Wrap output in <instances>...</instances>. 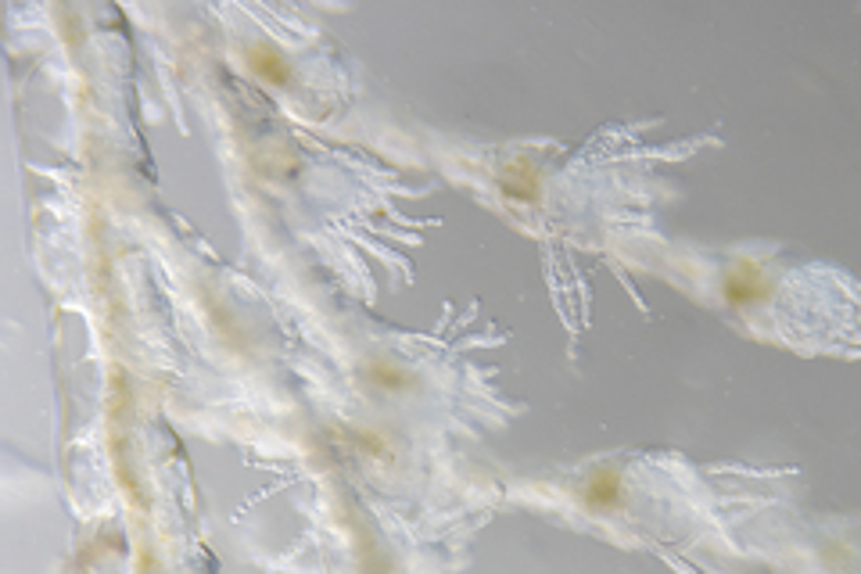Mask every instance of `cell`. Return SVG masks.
I'll return each mask as SVG.
<instances>
[{"label": "cell", "instance_id": "5", "mask_svg": "<svg viewBox=\"0 0 861 574\" xmlns=\"http://www.w3.org/2000/svg\"><path fill=\"white\" fill-rule=\"evenodd\" d=\"M362 377H367V381L373 388H381V391H406V388L413 385V373L396 367V362H388V359H373Z\"/></svg>", "mask_w": 861, "mask_h": 574}, {"label": "cell", "instance_id": "2", "mask_svg": "<svg viewBox=\"0 0 861 574\" xmlns=\"http://www.w3.org/2000/svg\"><path fill=\"white\" fill-rule=\"evenodd\" d=\"M500 191L513 205H535L542 198V176L532 158H510L500 170Z\"/></svg>", "mask_w": 861, "mask_h": 574}, {"label": "cell", "instance_id": "3", "mask_svg": "<svg viewBox=\"0 0 861 574\" xmlns=\"http://www.w3.org/2000/svg\"><path fill=\"white\" fill-rule=\"evenodd\" d=\"M622 495H625V481H622V471H614V467H599V471H593L582 489V500L593 513L617 510L622 506Z\"/></svg>", "mask_w": 861, "mask_h": 574}, {"label": "cell", "instance_id": "1", "mask_svg": "<svg viewBox=\"0 0 861 574\" xmlns=\"http://www.w3.org/2000/svg\"><path fill=\"white\" fill-rule=\"evenodd\" d=\"M768 291H772V287H768V277L761 274V266L750 263V259L736 263V269H729V277H725V284H721V298L729 301L732 309L758 306V301L768 298Z\"/></svg>", "mask_w": 861, "mask_h": 574}, {"label": "cell", "instance_id": "4", "mask_svg": "<svg viewBox=\"0 0 861 574\" xmlns=\"http://www.w3.org/2000/svg\"><path fill=\"white\" fill-rule=\"evenodd\" d=\"M248 65L269 86H291V65L274 48H248Z\"/></svg>", "mask_w": 861, "mask_h": 574}]
</instances>
